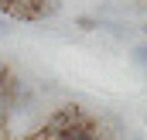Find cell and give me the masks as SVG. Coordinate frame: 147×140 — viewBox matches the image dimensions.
Masks as SVG:
<instances>
[{
	"label": "cell",
	"mask_w": 147,
	"mask_h": 140,
	"mask_svg": "<svg viewBox=\"0 0 147 140\" xmlns=\"http://www.w3.org/2000/svg\"><path fill=\"white\" fill-rule=\"evenodd\" d=\"M0 140H14V137H10V133H7V130H0Z\"/></svg>",
	"instance_id": "obj_6"
},
{
	"label": "cell",
	"mask_w": 147,
	"mask_h": 140,
	"mask_svg": "<svg viewBox=\"0 0 147 140\" xmlns=\"http://www.w3.org/2000/svg\"><path fill=\"white\" fill-rule=\"evenodd\" d=\"M3 31H7V17H0V34H3Z\"/></svg>",
	"instance_id": "obj_5"
},
{
	"label": "cell",
	"mask_w": 147,
	"mask_h": 140,
	"mask_svg": "<svg viewBox=\"0 0 147 140\" xmlns=\"http://www.w3.org/2000/svg\"><path fill=\"white\" fill-rule=\"evenodd\" d=\"M10 109H14V106L0 99V130H3V127H7V120H10Z\"/></svg>",
	"instance_id": "obj_3"
},
{
	"label": "cell",
	"mask_w": 147,
	"mask_h": 140,
	"mask_svg": "<svg viewBox=\"0 0 147 140\" xmlns=\"http://www.w3.org/2000/svg\"><path fill=\"white\" fill-rule=\"evenodd\" d=\"M58 7H62L58 0H38V14H41V17H51V14H58Z\"/></svg>",
	"instance_id": "obj_1"
},
{
	"label": "cell",
	"mask_w": 147,
	"mask_h": 140,
	"mask_svg": "<svg viewBox=\"0 0 147 140\" xmlns=\"http://www.w3.org/2000/svg\"><path fill=\"white\" fill-rule=\"evenodd\" d=\"M75 24H79L82 31H96V28H99V21H96V17H89V14H82V17H79Z\"/></svg>",
	"instance_id": "obj_2"
},
{
	"label": "cell",
	"mask_w": 147,
	"mask_h": 140,
	"mask_svg": "<svg viewBox=\"0 0 147 140\" xmlns=\"http://www.w3.org/2000/svg\"><path fill=\"white\" fill-rule=\"evenodd\" d=\"M3 72H7V65H3V62H0V75H3Z\"/></svg>",
	"instance_id": "obj_7"
},
{
	"label": "cell",
	"mask_w": 147,
	"mask_h": 140,
	"mask_svg": "<svg viewBox=\"0 0 147 140\" xmlns=\"http://www.w3.org/2000/svg\"><path fill=\"white\" fill-rule=\"evenodd\" d=\"M134 62H140V65H147V41L134 48Z\"/></svg>",
	"instance_id": "obj_4"
},
{
	"label": "cell",
	"mask_w": 147,
	"mask_h": 140,
	"mask_svg": "<svg viewBox=\"0 0 147 140\" xmlns=\"http://www.w3.org/2000/svg\"><path fill=\"white\" fill-rule=\"evenodd\" d=\"M144 127H147V120H144Z\"/></svg>",
	"instance_id": "obj_8"
}]
</instances>
